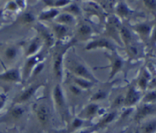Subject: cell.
Segmentation results:
<instances>
[{"instance_id": "cell-29", "label": "cell", "mask_w": 156, "mask_h": 133, "mask_svg": "<svg viewBox=\"0 0 156 133\" xmlns=\"http://www.w3.org/2000/svg\"><path fill=\"white\" fill-rule=\"evenodd\" d=\"M126 47L128 56L130 58H132V59H135V58L139 57L140 56L141 50H140V47L137 44H135L133 42L132 44H129Z\"/></svg>"}, {"instance_id": "cell-11", "label": "cell", "mask_w": 156, "mask_h": 133, "mask_svg": "<svg viewBox=\"0 0 156 133\" xmlns=\"http://www.w3.org/2000/svg\"><path fill=\"white\" fill-rule=\"evenodd\" d=\"M22 82L21 72L18 68H9L4 72L0 73V84L9 85Z\"/></svg>"}, {"instance_id": "cell-2", "label": "cell", "mask_w": 156, "mask_h": 133, "mask_svg": "<svg viewBox=\"0 0 156 133\" xmlns=\"http://www.w3.org/2000/svg\"><path fill=\"white\" fill-rule=\"evenodd\" d=\"M76 40L73 39L72 42L69 43L63 47H59L55 52L53 58V72L56 79L59 81L62 80L63 77V65L64 59H65L66 53L69 51L70 47L73 46L76 43Z\"/></svg>"}, {"instance_id": "cell-18", "label": "cell", "mask_w": 156, "mask_h": 133, "mask_svg": "<svg viewBox=\"0 0 156 133\" xmlns=\"http://www.w3.org/2000/svg\"><path fill=\"white\" fill-rule=\"evenodd\" d=\"M55 23L62 25L69 26L74 25L76 23V17L73 15L72 14L68 13L66 12H60V13L56 16V18L53 20Z\"/></svg>"}, {"instance_id": "cell-39", "label": "cell", "mask_w": 156, "mask_h": 133, "mask_svg": "<svg viewBox=\"0 0 156 133\" xmlns=\"http://www.w3.org/2000/svg\"><path fill=\"white\" fill-rule=\"evenodd\" d=\"M149 42H150L151 45L152 47H156V22H155L154 27L152 28V33H151Z\"/></svg>"}, {"instance_id": "cell-22", "label": "cell", "mask_w": 156, "mask_h": 133, "mask_svg": "<svg viewBox=\"0 0 156 133\" xmlns=\"http://www.w3.org/2000/svg\"><path fill=\"white\" fill-rule=\"evenodd\" d=\"M119 36L122 42L125 44V46H128L129 44H132L133 41V35L130 29L128 28L126 26L120 25L119 27Z\"/></svg>"}, {"instance_id": "cell-37", "label": "cell", "mask_w": 156, "mask_h": 133, "mask_svg": "<svg viewBox=\"0 0 156 133\" xmlns=\"http://www.w3.org/2000/svg\"><path fill=\"white\" fill-rule=\"evenodd\" d=\"M144 5L147 9L152 12H156V1H152V0H146V1L143 2Z\"/></svg>"}, {"instance_id": "cell-5", "label": "cell", "mask_w": 156, "mask_h": 133, "mask_svg": "<svg viewBox=\"0 0 156 133\" xmlns=\"http://www.w3.org/2000/svg\"><path fill=\"white\" fill-rule=\"evenodd\" d=\"M44 86L43 82H37L31 85L30 86L26 88L24 91H21L18 95L14 99V104L21 105L22 103H26L30 100L34 94L37 92L38 90Z\"/></svg>"}, {"instance_id": "cell-24", "label": "cell", "mask_w": 156, "mask_h": 133, "mask_svg": "<svg viewBox=\"0 0 156 133\" xmlns=\"http://www.w3.org/2000/svg\"><path fill=\"white\" fill-rule=\"evenodd\" d=\"M138 128L140 133H156V119L143 122Z\"/></svg>"}, {"instance_id": "cell-14", "label": "cell", "mask_w": 156, "mask_h": 133, "mask_svg": "<svg viewBox=\"0 0 156 133\" xmlns=\"http://www.w3.org/2000/svg\"><path fill=\"white\" fill-rule=\"evenodd\" d=\"M35 114L37 120L42 126H45L48 124L51 117L50 110L48 105L44 103L37 105L35 107Z\"/></svg>"}, {"instance_id": "cell-26", "label": "cell", "mask_w": 156, "mask_h": 133, "mask_svg": "<svg viewBox=\"0 0 156 133\" xmlns=\"http://www.w3.org/2000/svg\"><path fill=\"white\" fill-rule=\"evenodd\" d=\"M92 28L88 24H82L79 26L77 29L78 37L82 40L88 39L92 34Z\"/></svg>"}, {"instance_id": "cell-40", "label": "cell", "mask_w": 156, "mask_h": 133, "mask_svg": "<svg viewBox=\"0 0 156 133\" xmlns=\"http://www.w3.org/2000/svg\"><path fill=\"white\" fill-rule=\"evenodd\" d=\"M6 101H7V97L5 94H0V112L2 110L4 107L5 106Z\"/></svg>"}, {"instance_id": "cell-6", "label": "cell", "mask_w": 156, "mask_h": 133, "mask_svg": "<svg viewBox=\"0 0 156 133\" xmlns=\"http://www.w3.org/2000/svg\"><path fill=\"white\" fill-rule=\"evenodd\" d=\"M24 112L25 110L21 107V105L13 104L4 115L0 117V124L18 121L24 116Z\"/></svg>"}, {"instance_id": "cell-43", "label": "cell", "mask_w": 156, "mask_h": 133, "mask_svg": "<svg viewBox=\"0 0 156 133\" xmlns=\"http://www.w3.org/2000/svg\"><path fill=\"white\" fill-rule=\"evenodd\" d=\"M2 133H18V132H17L16 131L13 130V129H9V130H7L6 132H2Z\"/></svg>"}, {"instance_id": "cell-30", "label": "cell", "mask_w": 156, "mask_h": 133, "mask_svg": "<svg viewBox=\"0 0 156 133\" xmlns=\"http://www.w3.org/2000/svg\"><path fill=\"white\" fill-rule=\"evenodd\" d=\"M35 21H36V18L31 12H24L20 17V22L24 24H32Z\"/></svg>"}, {"instance_id": "cell-12", "label": "cell", "mask_w": 156, "mask_h": 133, "mask_svg": "<svg viewBox=\"0 0 156 133\" xmlns=\"http://www.w3.org/2000/svg\"><path fill=\"white\" fill-rule=\"evenodd\" d=\"M154 24H155V21L140 22L133 25L132 28L133 30H134L142 40H143L144 41H149Z\"/></svg>"}, {"instance_id": "cell-45", "label": "cell", "mask_w": 156, "mask_h": 133, "mask_svg": "<svg viewBox=\"0 0 156 133\" xmlns=\"http://www.w3.org/2000/svg\"><path fill=\"white\" fill-rule=\"evenodd\" d=\"M57 133H68L66 132V131H64V132H57Z\"/></svg>"}, {"instance_id": "cell-28", "label": "cell", "mask_w": 156, "mask_h": 133, "mask_svg": "<svg viewBox=\"0 0 156 133\" xmlns=\"http://www.w3.org/2000/svg\"><path fill=\"white\" fill-rule=\"evenodd\" d=\"M43 2L45 3L46 5L48 8L57 9H63L71 2V1H69V0H47V1Z\"/></svg>"}, {"instance_id": "cell-46", "label": "cell", "mask_w": 156, "mask_h": 133, "mask_svg": "<svg viewBox=\"0 0 156 133\" xmlns=\"http://www.w3.org/2000/svg\"><path fill=\"white\" fill-rule=\"evenodd\" d=\"M133 131H131V132H127V133H133Z\"/></svg>"}, {"instance_id": "cell-3", "label": "cell", "mask_w": 156, "mask_h": 133, "mask_svg": "<svg viewBox=\"0 0 156 133\" xmlns=\"http://www.w3.org/2000/svg\"><path fill=\"white\" fill-rule=\"evenodd\" d=\"M44 58H45L44 53L43 52H40L39 53L34 55V56L27 58L25 62H24V68H22V72H21L23 82H26L30 79L34 68L37 66V65L44 62Z\"/></svg>"}, {"instance_id": "cell-4", "label": "cell", "mask_w": 156, "mask_h": 133, "mask_svg": "<svg viewBox=\"0 0 156 133\" xmlns=\"http://www.w3.org/2000/svg\"><path fill=\"white\" fill-rule=\"evenodd\" d=\"M53 99L56 109L61 114L62 118L64 119V117H66V96L64 94L63 89L59 84H57L53 88Z\"/></svg>"}, {"instance_id": "cell-44", "label": "cell", "mask_w": 156, "mask_h": 133, "mask_svg": "<svg viewBox=\"0 0 156 133\" xmlns=\"http://www.w3.org/2000/svg\"><path fill=\"white\" fill-rule=\"evenodd\" d=\"M133 133H140V130H139V128L138 127L136 128V129L133 131Z\"/></svg>"}, {"instance_id": "cell-25", "label": "cell", "mask_w": 156, "mask_h": 133, "mask_svg": "<svg viewBox=\"0 0 156 133\" xmlns=\"http://www.w3.org/2000/svg\"><path fill=\"white\" fill-rule=\"evenodd\" d=\"M71 78L72 83L77 85L79 88H80L81 89H82L83 91H88V90H89L90 88H91L94 85H95L94 83H93V82H90V81L88 80H86V79L75 77V76L73 75H71Z\"/></svg>"}, {"instance_id": "cell-33", "label": "cell", "mask_w": 156, "mask_h": 133, "mask_svg": "<svg viewBox=\"0 0 156 133\" xmlns=\"http://www.w3.org/2000/svg\"><path fill=\"white\" fill-rule=\"evenodd\" d=\"M65 8H66V11H64V12L72 14V15H74L75 17H76V15H80L81 13L80 9L79 8L78 5L75 4V3H73V2H71L70 4H69Z\"/></svg>"}, {"instance_id": "cell-42", "label": "cell", "mask_w": 156, "mask_h": 133, "mask_svg": "<svg viewBox=\"0 0 156 133\" xmlns=\"http://www.w3.org/2000/svg\"><path fill=\"white\" fill-rule=\"evenodd\" d=\"M3 12H4V11H3V9H0V24H1L2 19Z\"/></svg>"}, {"instance_id": "cell-41", "label": "cell", "mask_w": 156, "mask_h": 133, "mask_svg": "<svg viewBox=\"0 0 156 133\" xmlns=\"http://www.w3.org/2000/svg\"><path fill=\"white\" fill-rule=\"evenodd\" d=\"M17 5H18V7L19 9H24L26 8V2L23 1V0H18L16 1Z\"/></svg>"}, {"instance_id": "cell-10", "label": "cell", "mask_w": 156, "mask_h": 133, "mask_svg": "<svg viewBox=\"0 0 156 133\" xmlns=\"http://www.w3.org/2000/svg\"><path fill=\"white\" fill-rule=\"evenodd\" d=\"M142 91H140L136 86L132 85L129 87L124 97L123 107L126 108H131L136 105L142 100Z\"/></svg>"}, {"instance_id": "cell-38", "label": "cell", "mask_w": 156, "mask_h": 133, "mask_svg": "<svg viewBox=\"0 0 156 133\" xmlns=\"http://www.w3.org/2000/svg\"><path fill=\"white\" fill-rule=\"evenodd\" d=\"M44 68V62H41V63H39L38 65H37V66L34 68L33 72H32V74L31 75H30V78H33L34 77V76L37 75L38 74H40V73L43 71Z\"/></svg>"}, {"instance_id": "cell-31", "label": "cell", "mask_w": 156, "mask_h": 133, "mask_svg": "<svg viewBox=\"0 0 156 133\" xmlns=\"http://www.w3.org/2000/svg\"><path fill=\"white\" fill-rule=\"evenodd\" d=\"M108 92L106 91H98L94 93L90 98V101L92 103H96V102L101 101L108 97Z\"/></svg>"}, {"instance_id": "cell-23", "label": "cell", "mask_w": 156, "mask_h": 133, "mask_svg": "<svg viewBox=\"0 0 156 133\" xmlns=\"http://www.w3.org/2000/svg\"><path fill=\"white\" fill-rule=\"evenodd\" d=\"M86 121H85L82 119L76 117L73 118L71 121L69 123L68 128L66 129V132L68 133H74L77 132L79 129H82L85 126Z\"/></svg>"}, {"instance_id": "cell-16", "label": "cell", "mask_w": 156, "mask_h": 133, "mask_svg": "<svg viewBox=\"0 0 156 133\" xmlns=\"http://www.w3.org/2000/svg\"><path fill=\"white\" fill-rule=\"evenodd\" d=\"M42 47H44L42 39L39 36L35 37L31 40L29 41L28 44L25 48L24 56L26 58H28L37 54L40 52H41Z\"/></svg>"}, {"instance_id": "cell-7", "label": "cell", "mask_w": 156, "mask_h": 133, "mask_svg": "<svg viewBox=\"0 0 156 133\" xmlns=\"http://www.w3.org/2000/svg\"><path fill=\"white\" fill-rule=\"evenodd\" d=\"M21 55V47L15 44H8L1 50V56L5 62L12 64L18 60Z\"/></svg>"}, {"instance_id": "cell-32", "label": "cell", "mask_w": 156, "mask_h": 133, "mask_svg": "<svg viewBox=\"0 0 156 133\" xmlns=\"http://www.w3.org/2000/svg\"><path fill=\"white\" fill-rule=\"evenodd\" d=\"M143 103H153L156 101V89L149 91L142 98Z\"/></svg>"}, {"instance_id": "cell-21", "label": "cell", "mask_w": 156, "mask_h": 133, "mask_svg": "<svg viewBox=\"0 0 156 133\" xmlns=\"http://www.w3.org/2000/svg\"><path fill=\"white\" fill-rule=\"evenodd\" d=\"M59 13H60V11H59V9L49 8L47 10L41 12V13L38 15L37 20L39 21H53Z\"/></svg>"}, {"instance_id": "cell-13", "label": "cell", "mask_w": 156, "mask_h": 133, "mask_svg": "<svg viewBox=\"0 0 156 133\" xmlns=\"http://www.w3.org/2000/svg\"><path fill=\"white\" fill-rule=\"evenodd\" d=\"M97 49H106V50H109L111 52L117 50L114 43L105 37H100L92 40L88 42L85 47L86 50H97Z\"/></svg>"}, {"instance_id": "cell-19", "label": "cell", "mask_w": 156, "mask_h": 133, "mask_svg": "<svg viewBox=\"0 0 156 133\" xmlns=\"http://www.w3.org/2000/svg\"><path fill=\"white\" fill-rule=\"evenodd\" d=\"M51 31L54 35L56 40H62L68 36L69 32V27L62 25V24H56L54 22V24H53V27H52Z\"/></svg>"}, {"instance_id": "cell-36", "label": "cell", "mask_w": 156, "mask_h": 133, "mask_svg": "<svg viewBox=\"0 0 156 133\" xmlns=\"http://www.w3.org/2000/svg\"><path fill=\"white\" fill-rule=\"evenodd\" d=\"M5 9L9 12H17L18 10H19L18 7V5H17L16 1H9L6 4L5 8Z\"/></svg>"}, {"instance_id": "cell-9", "label": "cell", "mask_w": 156, "mask_h": 133, "mask_svg": "<svg viewBox=\"0 0 156 133\" xmlns=\"http://www.w3.org/2000/svg\"><path fill=\"white\" fill-rule=\"evenodd\" d=\"M156 112V106L153 103H142L136 110L134 115V121L136 123H142L151 115Z\"/></svg>"}, {"instance_id": "cell-1", "label": "cell", "mask_w": 156, "mask_h": 133, "mask_svg": "<svg viewBox=\"0 0 156 133\" xmlns=\"http://www.w3.org/2000/svg\"><path fill=\"white\" fill-rule=\"evenodd\" d=\"M64 65L71 73V75L86 79L94 84H97L98 82V80L94 77L91 70L82 61L74 59H69L68 58H66L65 56Z\"/></svg>"}, {"instance_id": "cell-8", "label": "cell", "mask_w": 156, "mask_h": 133, "mask_svg": "<svg viewBox=\"0 0 156 133\" xmlns=\"http://www.w3.org/2000/svg\"><path fill=\"white\" fill-rule=\"evenodd\" d=\"M107 57L111 62V73L109 75V80H112L124 67V59L117 53V50L112 51L111 54L107 55Z\"/></svg>"}, {"instance_id": "cell-35", "label": "cell", "mask_w": 156, "mask_h": 133, "mask_svg": "<svg viewBox=\"0 0 156 133\" xmlns=\"http://www.w3.org/2000/svg\"><path fill=\"white\" fill-rule=\"evenodd\" d=\"M124 97L125 95L121 94L117 96V97H115V99L114 100V102H113L112 107H118L120 106H123V103H124Z\"/></svg>"}, {"instance_id": "cell-20", "label": "cell", "mask_w": 156, "mask_h": 133, "mask_svg": "<svg viewBox=\"0 0 156 133\" xmlns=\"http://www.w3.org/2000/svg\"><path fill=\"white\" fill-rule=\"evenodd\" d=\"M151 80V75L147 69L144 68L142 71L141 75L137 81V87L136 88L140 91H145L149 88V83Z\"/></svg>"}, {"instance_id": "cell-17", "label": "cell", "mask_w": 156, "mask_h": 133, "mask_svg": "<svg viewBox=\"0 0 156 133\" xmlns=\"http://www.w3.org/2000/svg\"><path fill=\"white\" fill-rule=\"evenodd\" d=\"M101 108L99 107L98 104L96 103L91 102L88 103L82 111L80 114L78 115V117L82 119L85 121H90L97 115H99V111Z\"/></svg>"}, {"instance_id": "cell-15", "label": "cell", "mask_w": 156, "mask_h": 133, "mask_svg": "<svg viewBox=\"0 0 156 133\" xmlns=\"http://www.w3.org/2000/svg\"><path fill=\"white\" fill-rule=\"evenodd\" d=\"M37 28L38 33H40L38 36L42 39L44 47L47 48H51L53 46H54L56 38L51 30H48V28L41 24H38Z\"/></svg>"}, {"instance_id": "cell-27", "label": "cell", "mask_w": 156, "mask_h": 133, "mask_svg": "<svg viewBox=\"0 0 156 133\" xmlns=\"http://www.w3.org/2000/svg\"><path fill=\"white\" fill-rule=\"evenodd\" d=\"M116 13L120 18H125L130 15L131 10L124 2H120L116 7Z\"/></svg>"}, {"instance_id": "cell-34", "label": "cell", "mask_w": 156, "mask_h": 133, "mask_svg": "<svg viewBox=\"0 0 156 133\" xmlns=\"http://www.w3.org/2000/svg\"><path fill=\"white\" fill-rule=\"evenodd\" d=\"M68 91L70 93V94L74 97H79V96L82 95V94L83 93V90L81 89L80 88L76 85L73 83H69L68 85Z\"/></svg>"}]
</instances>
